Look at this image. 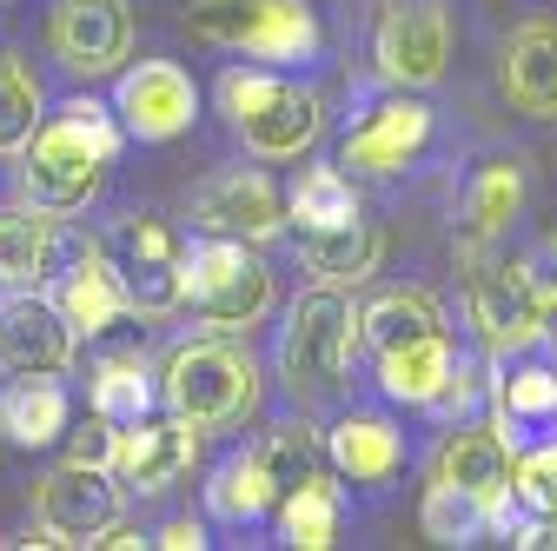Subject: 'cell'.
I'll use <instances>...</instances> for the list:
<instances>
[{
	"label": "cell",
	"instance_id": "7",
	"mask_svg": "<svg viewBox=\"0 0 557 551\" xmlns=\"http://www.w3.org/2000/svg\"><path fill=\"white\" fill-rule=\"evenodd\" d=\"M471 326H478V346L492 359L511 353H537L550 339V299L537 286L531 259H484L471 272Z\"/></svg>",
	"mask_w": 557,
	"mask_h": 551
},
{
	"label": "cell",
	"instance_id": "21",
	"mask_svg": "<svg viewBox=\"0 0 557 551\" xmlns=\"http://www.w3.org/2000/svg\"><path fill=\"white\" fill-rule=\"evenodd\" d=\"M66 233L60 213H40V206H0V293H27L60 266Z\"/></svg>",
	"mask_w": 557,
	"mask_h": 551
},
{
	"label": "cell",
	"instance_id": "25",
	"mask_svg": "<svg viewBox=\"0 0 557 551\" xmlns=\"http://www.w3.org/2000/svg\"><path fill=\"white\" fill-rule=\"evenodd\" d=\"M299 259L312 280L325 286H359L372 259H379V233L352 213V220H332V226H299Z\"/></svg>",
	"mask_w": 557,
	"mask_h": 551
},
{
	"label": "cell",
	"instance_id": "2",
	"mask_svg": "<svg viewBox=\"0 0 557 551\" xmlns=\"http://www.w3.org/2000/svg\"><path fill=\"white\" fill-rule=\"evenodd\" d=\"M220 113L259 160H299L325 126V100L306 81H293L286 66H226Z\"/></svg>",
	"mask_w": 557,
	"mask_h": 551
},
{
	"label": "cell",
	"instance_id": "4",
	"mask_svg": "<svg viewBox=\"0 0 557 551\" xmlns=\"http://www.w3.org/2000/svg\"><path fill=\"white\" fill-rule=\"evenodd\" d=\"M180 286H186V306L199 313V326L213 332H246L265 319L272 306V266L259 259V246L246 240H213L199 233L180 259Z\"/></svg>",
	"mask_w": 557,
	"mask_h": 551
},
{
	"label": "cell",
	"instance_id": "34",
	"mask_svg": "<svg viewBox=\"0 0 557 551\" xmlns=\"http://www.w3.org/2000/svg\"><path fill=\"white\" fill-rule=\"evenodd\" d=\"M40 81L27 74V66L14 53H0V154H21L34 140V126H40Z\"/></svg>",
	"mask_w": 557,
	"mask_h": 551
},
{
	"label": "cell",
	"instance_id": "10",
	"mask_svg": "<svg viewBox=\"0 0 557 551\" xmlns=\"http://www.w3.org/2000/svg\"><path fill=\"white\" fill-rule=\"evenodd\" d=\"M113 120L126 140H180V133L199 120V87L180 60H139L113 81Z\"/></svg>",
	"mask_w": 557,
	"mask_h": 551
},
{
	"label": "cell",
	"instance_id": "19",
	"mask_svg": "<svg viewBox=\"0 0 557 551\" xmlns=\"http://www.w3.org/2000/svg\"><path fill=\"white\" fill-rule=\"evenodd\" d=\"M511 458H518V445L492 419H458L445 432V445H438V472L432 478H445V486H458V492L492 505L511 486Z\"/></svg>",
	"mask_w": 557,
	"mask_h": 551
},
{
	"label": "cell",
	"instance_id": "20",
	"mask_svg": "<svg viewBox=\"0 0 557 551\" xmlns=\"http://www.w3.org/2000/svg\"><path fill=\"white\" fill-rule=\"evenodd\" d=\"M498 87L518 113L557 120V21H531L511 34V47L498 60Z\"/></svg>",
	"mask_w": 557,
	"mask_h": 551
},
{
	"label": "cell",
	"instance_id": "37",
	"mask_svg": "<svg viewBox=\"0 0 557 551\" xmlns=\"http://www.w3.org/2000/svg\"><path fill=\"white\" fill-rule=\"evenodd\" d=\"M66 432H74V426H66ZM113 439H120V426H107L100 412H94V419L66 439V458H74V465H107V472H113Z\"/></svg>",
	"mask_w": 557,
	"mask_h": 551
},
{
	"label": "cell",
	"instance_id": "38",
	"mask_svg": "<svg viewBox=\"0 0 557 551\" xmlns=\"http://www.w3.org/2000/svg\"><path fill=\"white\" fill-rule=\"evenodd\" d=\"M147 544H166V551H199V544H206V525H199V518H173V525H160Z\"/></svg>",
	"mask_w": 557,
	"mask_h": 551
},
{
	"label": "cell",
	"instance_id": "33",
	"mask_svg": "<svg viewBox=\"0 0 557 551\" xmlns=\"http://www.w3.org/2000/svg\"><path fill=\"white\" fill-rule=\"evenodd\" d=\"M418 525H425L432 544H478L484 531H492V512H484V499L445 486V478H432L425 505H418Z\"/></svg>",
	"mask_w": 557,
	"mask_h": 551
},
{
	"label": "cell",
	"instance_id": "5",
	"mask_svg": "<svg viewBox=\"0 0 557 551\" xmlns=\"http://www.w3.org/2000/svg\"><path fill=\"white\" fill-rule=\"evenodd\" d=\"M359 353V306L345 286H312L293 299L286 332H278V372L293 379V392H332Z\"/></svg>",
	"mask_w": 557,
	"mask_h": 551
},
{
	"label": "cell",
	"instance_id": "3",
	"mask_svg": "<svg viewBox=\"0 0 557 551\" xmlns=\"http://www.w3.org/2000/svg\"><path fill=\"white\" fill-rule=\"evenodd\" d=\"M186 34L199 47H226L259 66H306L325 53L319 14L306 0H193Z\"/></svg>",
	"mask_w": 557,
	"mask_h": 551
},
{
	"label": "cell",
	"instance_id": "36",
	"mask_svg": "<svg viewBox=\"0 0 557 551\" xmlns=\"http://www.w3.org/2000/svg\"><path fill=\"white\" fill-rule=\"evenodd\" d=\"M478 405H492V366H478V359H451V372H445V385H438V399L425 405V412H438V419H478Z\"/></svg>",
	"mask_w": 557,
	"mask_h": 551
},
{
	"label": "cell",
	"instance_id": "17",
	"mask_svg": "<svg viewBox=\"0 0 557 551\" xmlns=\"http://www.w3.org/2000/svg\"><path fill=\"white\" fill-rule=\"evenodd\" d=\"M74 326L47 293H8L0 306V366L8 372H66L74 366Z\"/></svg>",
	"mask_w": 557,
	"mask_h": 551
},
{
	"label": "cell",
	"instance_id": "8",
	"mask_svg": "<svg viewBox=\"0 0 557 551\" xmlns=\"http://www.w3.org/2000/svg\"><path fill=\"white\" fill-rule=\"evenodd\" d=\"M372 60L385 87H432L451 60V8L445 0H385L372 27Z\"/></svg>",
	"mask_w": 557,
	"mask_h": 551
},
{
	"label": "cell",
	"instance_id": "24",
	"mask_svg": "<svg viewBox=\"0 0 557 551\" xmlns=\"http://www.w3.org/2000/svg\"><path fill=\"white\" fill-rule=\"evenodd\" d=\"M524 213V167L518 160H484L465 186V259H478L511 220Z\"/></svg>",
	"mask_w": 557,
	"mask_h": 551
},
{
	"label": "cell",
	"instance_id": "35",
	"mask_svg": "<svg viewBox=\"0 0 557 551\" xmlns=\"http://www.w3.org/2000/svg\"><path fill=\"white\" fill-rule=\"evenodd\" d=\"M511 492L531 512V525L557 512V439H537L524 458H511Z\"/></svg>",
	"mask_w": 557,
	"mask_h": 551
},
{
	"label": "cell",
	"instance_id": "13",
	"mask_svg": "<svg viewBox=\"0 0 557 551\" xmlns=\"http://www.w3.org/2000/svg\"><path fill=\"white\" fill-rule=\"evenodd\" d=\"M193 226L213 233V240H246V246H265L286 233V199L278 186L252 167H226L213 173L199 193H193Z\"/></svg>",
	"mask_w": 557,
	"mask_h": 551
},
{
	"label": "cell",
	"instance_id": "23",
	"mask_svg": "<svg viewBox=\"0 0 557 551\" xmlns=\"http://www.w3.org/2000/svg\"><path fill=\"white\" fill-rule=\"evenodd\" d=\"M74 426V399L53 372H14V385L0 392V432H8L21 452H40L53 439H66Z\"/></svg>",
	"mask_w": 557,
	"mask_h": 551
},
{
	"label": "cell",
	"instance_id": "31",
	"mask_svg": "<svg viewBox=\"0 0 557 551\" xmlns=\"http://www.w3.org/2000/svg\"><path fill=\"white\" fill-rule=\"evenodd\" d=\"M252 458H259V472L272 478V492L286 499L306 472H319V458H325V439L306 426V419H286V426H272L259 445H252Z\"/></svg>",
	"mask_w": 557,
	"mask_h": 551
},
{
	"label": "cell",
	"instance_id": "16",
	"mask_svg": "<svg viewBox=\"0 0 557 551\" xmlns=\"http://www.w3.org/2000/svg\"><path fill=\"white\" fill-rule=\"evenodd\" d=\"M193 465H199V426L180 419V412H166V419L147 412V419L120 426V439H113V478L126 492H166Z\"/></svg>",
	"mask_w": 557,
	"mask_h": 551
},
{
	"label": "cell",
	"instance_id": "28",
	"mask_svg": "<svg viewBox=\"0 0 557 551\" xmlns=\"http://www.w3.org/2000/svg\"><path fill=\"white\" fill-rule=\"evenodd\" d=\"M432 332H445V313H438V299H432V293H411V286L379 293V299L359 313V339H366L372 353L411 346V339H432Z\"/></svg>",
	"mask_w": 557,
	"mask_h": 551
},
{
	"label": "cell",
	"instance_id": "18",
	"mask_svg": "<svg viewBox=\"0 0 557 551\" xmlns=\"http://www.w3.org/2000/svg\"><path fill=\"white\" fill-rule=\"evenodd\" d=\"M492 412H498L492 426L511 445L557 439V366H537L531 353H511L505 366H492Z\"/></svg>",
	"mask_w": 557,
	"mask_h": 551
},
{
	"label": "cell",
	"instance_id": "29",
	"mask_svg": "<svg viewBox=\"0 0 557 551\" xmlns=\"http://www.w3.org/2000/svg\"><path fill=\"white\" fill-rule=\"evenodd\" d=\"M272 505H278V492H272V478L259 472L252 445L213 465V486H206V512H213L220 525H239V531H246V525H259Z\"/></svg>",
	"mask_w": 557,
	"mask_h": 551
},
{
	"label": "cell",
	"instance_id": "6",
	"mask_svg": "<svg viewBox=\"0 0 557 551\" xmlns=\"http://www.w3.org/2000/svg\"><path fill=\"white\" fill-rule=\"evenodd\" d=\"M160 399H166V412L193 419L199 432L206 426H233L259 399V372H252V359L239 346H226V339H193V346H180L166 359Z\"/></svg>",
	"mask_w": 557,
	"mask_h": 551
},
{
	"label": "cell",
	"instance_id": "30",
	"mask_svg": "<svg viewBox=\"0 0 557 551\" xmlns=\"http://www.w3.org/2000/svg\"><path fill=\"white\" fill-rule=\"evenodd\" d=\"M87 399H94V412H100L107 426H133V419H147V412H153L160 385H153V372H147L139 353H107L94 366V379H87Z\"/></svg>",
	"mask_w": 557,
	"mask_h": 551
},
{
	"label": "cell",
	"instance_id": "15",
	"mask_svg": "<svg viewBox=\"0 0 557 551\" xmlns=\"http://www.w3.org/2000/svg\"><path fill=\"white\" fill-rule=\"evenodd\" d=\"M53 280V306L66 313V326L74 332H107V326H120L126 313H133V299H126V280H120V266H113V253H107V240H66V253H60V266L47 272Z\"/></svg>",
	"mask_w": 557,
	"mask_h": 551
},
{
	"label": "cell",
	"instance_id": "22",
	"mask_svg": "<svg viewBox=\"0 0 557 551\" xmlns=\"http://www.w3.org/2000/svg\"><path fill=\"white\" fill-rule=\"evenodd\" d=\"M325 458L338 478H352V486H392L405 472V432L392 419H372V412H352V419H338L325 432Z\"/></svg>",
	"mask_w": 557,
	"mask_h": 551
},
{
	"label": "cell",
	"instance_id": "1",
	"mask_svg": "<svg viewBox=\"0 0 557 551\" xmlns=\"http://www.w3.org/2000/svg\"><path fill=\"white\" fill-rule=\"evenodd\" d=\"M120 120L100 100H66L53 113H40L34 140L21 147V199L40 213H81L100 193L113 154H120Z\"/></svg>",
	"mask_w": 557,
	"mask_h": 551
},
{
	"label": "cell",
	"instance_id": "26",
	"mask_svg": "<svg viewBox=\"0 0 557 551\" xmlns=\"http://www.w3.org/2000/svg\"><path fill=\"white\" fill-rule=\"evenodd\" d=\"M451 332H432V339H411V346H392V353H379V385H385V399H398V405H432L438 399V385H445V372H451Z\"/></svg>",
	"mask_w": 557,
	"mask_h": 551
},
{
	"label": "cell",
	"instance_id": "9",
	"mask_svg": "<svg viewBox=\"0 0 557 551\" xmlns=\"http://www.w3.org/2000/svg\"><path fill=\"white\" fill-rule=\"evenodd\" d=\"M107 253L126 280V299L133 313L147 319H166L186 306V286H180V259H186V240L166 226V220H147V213H126L113 233H107Z\"/></svg>",
	"mask_w": 557,
	"mask_h": 551
},
{
	"label": "cell",
	"instance_id": "12",
	"mask_svg": "<svg viewBox=\"0 0 557 551\" xmlns=\"http://www.w3.org/2000/svg\"><path fill=\"white\" fill-rule=\"evenodd\" d=\"M47 47L74 81L120 74V60L133 53V8L126 0H53Z\"/></svg>",
	"mask_w": 557,
	"mask_h": 551
},
{
	"label": "cell",
	"instance_id": "32",
	"mask_svg": "<svg viewBox=\"0 0 557 551\" xmlns=\"http://www.w3.org/2000/svg\"><path fill=\"white\" fill-rule=\"evenodd\" d=\"M352 213H359V193L345 180V167H306L286 193V220H299V226H332Z\"/></svg>",
	"mask_w": 557,
	"mask_h": 551
},
{
	"label": "cell",
	"instance_id": "39",
	"mask_svg": "<svg viewBox=\"0 0 557 551\" xmlns=\"http://www.w3.org/2000/svg\"><path fill=\"white\" fill-rule=\"evenodd\" d=\"M531 272H537V286H544V299H550V313H557V226L544 233V246H537Z\"/></svg>",
	"mask_w": 557,
	"mask_h": 551
},
{
	"label": "cell",
	"instance_id": "14",
	"mask_svg": "<svg viewBox=\"0 0 557 551\" xmlns=\"http://www.w3.org/2000/svg\"><path fill=\"white\" fill-rule=\"evenodd\" d=\"M120 499H126V486L107 465H74L66 458L60 472L40 478L34 512H40V531H53V544H94L120 518Z\"/></svg>",
	"mask_w": 557,
	"mask_h": 551
},
{
	"label": "cell",
	"instance_id": "27",
	"mask_svg": "<svg viewBox=\"0 0 557 551\" xmlns=\"http://www.w3.org/2000/svg\"><path fill=\"white\" fill-rule=\"evenodd\" d=\"M338 518H345V492L325 472H306L299 486L278 499V531H286V544H299V551H332Z\"/></svg>",
	"mask_w": 557,
	"mask_h": 551
},
{
	"label": "cell",
	"instance_id": "11",
	"mask_svg": "<svg viewBox=\"0 0 557 551\" xmlns=\"http://www.w3.org/2000/svg\"><path fill=\"white\" fill-rule=\"evenodd\" d=\"M432 147V107L411 87H392L385 100H372L338 140V167L352 173H405L418 154Z\"/></svg>",
	"mask_w": 557,
	"mask_h": 551
}]
</instances>
